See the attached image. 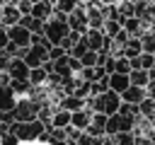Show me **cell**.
Here are the masks:
<instances>
[{
	"instance_id": "obj_1",
	"label": "cell",
	"mask_w": 155,
	"mask_h": 145,
	"mask_svg": "<svg viewBox=\"0 0 155 145\" xmlns=\"http://www.w3.org/2000/svg\"><path fill=\"white\" fill-rule=\"evenodd\" d=\"M85 106H87V109H92L94 114L111 116V114H116V111H119V106H121V94H116V92L107 89V92H102V94L87 97V99H85Z\"/></svg>"
},
{
	"instance_id": "obj_2",
	"label": "cell",
	"mask_w": 155,
	"mask_h": 145,
	"mask_svg": "<svg viewBox=\"0 0 155 145\" xmlns=\"http://www.w3.org/2000/svg\"><path fill=\"white\" fill-rule=\"evenodd\" d=\"M41 104H44V102H36V99H31V97H22V99H17V104H15V109H12L10 114H12V118H15L17 123L34 121V118L39 116Z\"/></svg>"
},
{
	"instance_id": "obj_3",
	"label": "cell",
	"mask_w": 155,
	"mask_h": 145,
	"mask_svg": "<svg viewBox=\"0 0 155 145\" xmlns=\"http://www.w3.org/2000/svg\"><path fill=\"white\" fill-rule=\"evenodd\" d=\"M44 123L39 121V118H34V121H24V123H15V128H12V133L17 135V140L24 145V143H36L39 140V135L44 133Z\"/></svg>"
},
{
	"instance_id": "obj_4",
	"label": "cell",
	"mask_w": 155,
	"mask_h": 145,
	"mask_svg": "<svg viewBox=\"0 0 155 145\" xmlns=\"http://www.w3.org/2000/svg\"><path fill=\"white\" fill-rule=\"evenodd\" d=\"M48 48H51V44H31L29 48H24L22 60L29 65V70L31 68H41L48 60Z\"/></svg>"
},
{
	"instance_id": "obj_5",
	"label": "cell",
	"mask_w": 155,
	"mask_h": 145,
	"mask_svg": "<svg viewBox=\"0 0 155 145\" xmlns=\"http://www.w3.org/2000/svg\"><path fill=\"white\" fill-rule=\"evenodd\" d=\"M7 39H10V44H12L15 48H19V51H24V48L31 46V31L24 29L22 24H12V27H7Z\"/></svg>"
},
{
	"instance_id": "obj_6",
	"label": "cell",
	"mask_w": 155,
	"mask_h": 145,
	"mask_svg": "<svg viewBox=\"0 0 155 145\" xmlns=\"http://www.w3.org/2000/svg\"><path fill=\"white\" fill-rule=\"evenodd\" d=\"M68 27H70V31H78V34H85L90 29L87 27V14H85V5H78L68 14Z\"/></svg>"
},
{
	"instance_id": "obj_7",
	"label": "cell",
	"mask_w": 155,
	"mask_h": 145,
	"mask_svg": "<svg viewBox=\"0 0 155 145\" xmlns=\"http://www.w3.org/2000/svg\"><path fill=\"white\" fill-rule=\"evenodd\" d=\"M5 72L10 80H29V65L22 58H10V65Z\"/></svg>"
},
{
	"instance_id": "obj_8",
	"label": "cell",
	"mask_w": 155,
	"mask_h": 145,
	"mask_svg": "<svg viewBox=\"0 0 155 145\" xmlns=\"http://www.w3.org/2000/svg\"><path fill=\"white\" fill-rule=\"evenodd\" d=\"M17 0H12V2H7V5H2L0 7V24L2 27H12V24H19V10H17V5H15Z\"/></svg>"
},
{
	"instance_id": "obj_9",
	"label": "cell",
	"mask_w": 155,
	"mask_h": 145,
	"mask_svg": "<svg viewBox=\"0 0 155 145\" xmlns=\"http://www.w3.org/2000/svg\"><path fill=\"white\" fill-rule=\"evenodd\" d=\"M82 41L87 44L90 51H102L104 48V31L102 29H87L82 34Z\"/></svg>"
},
{
	"instance_id": "obj_10",
	"label": "cell",
	"mask_w": 155,
	"mask_h": 145,
	"mask_svg": "<svg viewBox=\"0 0 155 145\" xmlns=\"http://www.w3.org/2000/svg\"><path fill=\"white\" fill-rule=\"evenodd\" d=\"M92 114H94V111L87 109V106L80 109V111H73V114H70V126L78 128V130H85V128L90 126V121H92Z\"/></svg>"
},
{
	"instance_id": "obj_11",
	"label": "cell",
	"mask_w": 155,
	"mask_h": 145,
	"mask_svg": "<svg viewBox=\"0 0 155 145\" xmlns=\"http://www.w3.org/2000/svg\"><path fill=\"white\" fill-rule=\"evenodd\" d=\"M145 97H148L145 94V87H136V85H128L121 92V102H126V104H140Z\"/></svg>"
},
{
	"instance_id": "obj_12",
	"label": "cell",
	"mask_w": 155,
	"mask_h": 145,
	"mask_svg": "<svg viewBox=\"0 0 155 145\" xmlns=\"http://www.w3.org/2000/svg\"><path fill=\"white\" fill-rule=\"evenodd\" d=\"M58 109H65V111H80V109H85V99H80V97H75V94H63L61 99H58Z\"/></svg>"
},
{
	"instance_id": "obj_13",
	"label": "cell",
	"mask_w": 155,
	"mask_h": 145,
	"mask_svg": "<svg viewBox=\"0 0 155 145\" xmlns=\"http://www.w3.org/2000/svg\"><path fill=\"white\" fill-rule=\"evenodd\" d=\"M31 17H36V19H41V22H46L51 14H53V2H48V0H41V2H34L31 5V12H29Z\"/></svg>"
},
{
	"instance_id": "obj_14",
	"label": "cell",
	"mask_w": 155,
	"mask_h": 145,
	"mask_svg": "<svg viewBox=\"0 0 155 145\" xmlns=\"http://www.w3.org/2000/svg\"><path fill=\"white\" fill-rule=\"evenodd\" d=\"M143 53V46H140V39L138 36H131L124 46H121V56L124 58H136V56H140Z\"/></svg>"
},
{
	"instance_id": "obj_15",
	"label": "cell",
	"mask_w": 155,
	"mask_h": 145,
	"mask_svg": "<svg viewBox=\"0 0 155 145\" xmlns=\"http://www.w3.org/2000/svg\"><path fill=\"white\" fill-rule=\"evenodd\" d=\"M85 82H97V80H102V77H107V70L102 68V65H94V68H82L80 72H78Z\"/></svg>"
},
{
	"instance_id": "obj_16",
	"label": "cell",
	"mask_w": 155,
	"mask_h": 145,
	"mask_svg": "<svg viewBox=\"0 0 155 145\" xmlns=\"http://www.w3.org/2000/svg\"><path fill=\"white\" fill-rule=\"evenodd\" d=\"M128 85H131V82H128V75H121V72H111V75H109V89H111V92L121 94Z\"/></svg>"
},
{
	"instance_id": "obj_17",
	"label": "cell",
	"mask_w": 155,
	"mask_h": 145,
	"mask_svg": "<svg viewBox=\"0 0 155 145\" xmlns=\"http://www.w3.org/2000/svg\"><path fill=\"white\" fill-rule=\"evenodd\" d=\"M121 27L128 31V36H140V34H143V22H140L138 17H126V19H121Z\"/></svg>"
},
{
	"instance_id": "obj_18",
	"label": "cell",
	"mask_w": 155,
	"mask_h": 145,
	"mask_svg": "<svg viewBox=\"0 0 155 145\" xmlns=\"http://www.w3.org/2000/svg\"><path fill=\"white\" fill-rule=\"evenodd\" d=\"M19 24H22L24 29H29L31 34H41V29H44V22L36 19V17H31V14H22V17H19Z\"/></svg>"
},
{
	"instance_id": "obj_19",
	"label": "cell",
	"mask_w": 155,
	"mask_h": 145,
	"mask_svg": "<svg viewBox=\"0 0 155 145\" xmlns=\"http://www.w3.org/2000/svg\"><path fill=\"white\" fill-rule=\"evenodd\" d=\"M51 126H53V128H68V126H70V111L56 109L53 116H51Z\"/></svg>"
},
{
	"instance_id": "obj_20",
	"label": "cell",
	"mask_w": 155,
	"mask_h": 145,
	"mask_svg": "<svg viewBox=\"0 0 155 145\" xmlns=\"http://www.w3.org/2000/svg\"><path fill=\"white\" fill-rule=\"evenodd\" d=\"M51 63H53V72H56V75H61V77H70V75H73L70 63H68V53H65L63 58H58V60H51Z\"/></svg>"
},
{
	"instance_id": "obj_21",
	"label": "cell",
	"mask_w": 155,
	"mask_h": 145,
	"mask_svg": "<svg viewBox=\"0 0 155 145\" xmlns=\"http://www.w3.org/2000/svg\"><path fill=\"white\" fill-rule=\"evenodd\" d=\"M128 82L136 85V87H148L150 75H148V70H131L128 72Z\"/></svg>"
},
{
	"instance_id": "obj_22",
	"label": "cell",
	"mask_w": 155,
	"mask_h": 145,
	"mask_svg": "<svg viewBox=\"0 0 155 145\" xmlns=\"http://www.w3.org/2000/svg\"><path fill=\"white\" fill-rule=\"evenodd\" d=\"M138 39H140V46H143V51L155 56V29H150V31H143Z\"/></svg>"
},
{
	"instance_id": "obj_23",
	"label": "cell",
	"mask_w": 155,
	"mask_h": 145,
	"mask_svg": "<svg viewBox=\"0 0 155 145\" xmlns=\"http://www.w3.org/2000/svg\"><path fill=\"white\" fill-rule=\"evenodd\" d=\"M102 31H104V36L114 39V36L121 31V22H119V19H104V27H102Z\"/></svg>"
},
{
	"instance_id": "obj_24",
	"label": "cell",
	"mask_w": 155,
	"mask_h": 145,
	"mask_svg": "<svg viewBox=\"0 0 155 145\" xmlns=\"http://www.w3.org/2000/svg\"><path fill=\"white\" fill-rule=\"evenodd\" d=\"M46 77H48V72L44 68H31L29 70V85H46Z\"/></svg>"
},
{
	"instance_id": "obj_25",
	"label": "cell",
	"mask_w": 155,
	"mask_h": 145,
	"mask_svg": "<svg viewBox=\"0 0 155 145\" xmlns=\"http://www.w3.org/2000/svg\"><path fill=\"white\" fill-rule=\"evenodd\" d=\"M29 87H31V85H29V80H10V89H12L17 97H19V94H22V97H27Z\"/></svg>"
},
{
	"instance_id": "obj_26",
	"label": "cell",
	"mask_w": 155,
	"mask_h": 145,
	"mask_svg": "<svg viewBox=\"0 0 155 145\" xmlns=\"http://www.w3.org/2000/svg\"><path fill=\"white\" fill-rule=\"evenodd\" d=\"M78 5H80V0H56V5H53V7H56L58 12H63V14H70Z\"/></svg>"
},
{
	"instance_id": "obj_27",
	"label": "cell",
	"mask_w": 155,
	"mask_h": 145,
	"mask_svg": "<svg viewBox=\"0 0 155 145\" xmlns=\"http://www.w3.org/2000/svg\"><path fill=\"white\" fill-rule=\"evenodd\" d=\"M80 36H82V34H78V31H68V36H65V39L61 41V48H63V51L68 53V51H70V48H73V46H75V44L80 41Z\"/></svg>"
},
{
	"instance_id": "obj_28",
	"label": "cell",
	"mask_w": 155,
	"mask_h": 145,
	"mask_svg": "<svg viewBox=\"0 0 155 145\" xmlns=\"http://www.w3.org/2000/svg\"><path fill=\"white\" fill-rule=\"evenodd\" d=\"M114 140H116V145H136V133H133V130H128V133H116Z\"/></svg>"
},
{
	"instance_id": "obj_29",
	"label": "cell",
	"mask_w": 155,
	"mask_h": 145,
	"mask_svg": "<svg viewBox=\"0 0 155 145\" xmlns=\"http://www.w3.org/2000/svg\"><path fill=\"white\" fill-rule=\"evenodd\" d=\"M80 63H82V68H94L97 65V51H85L80 56Z\"/></svg>"
},
{
	"instance_id": "obj_30",
	"label": "cell",
	"mask_w": 155,
	"mask_h": 145,
	"mask_svg": "<svg viewBox=\"0 0 155 145\" xmlns=\"http://www.w3.org/2000/svg\"><path fill=\"white\" fill-rule=\"evenodd\" d=\"M114 72H121V75H128V72H131V63H128V58H124V56H119V58H116V63H114Z\"/></svg>"
},
{
	"instance_id": "obj_31",
	"label": "cell",
	"mask_w": 155,
	"mask_h": 145,
	"mask_svg": "<svg viewBox=\"0 0 155 145\" xmlns=\"http://www.w3.org/2000/svg\"><path fill=\"white\" fill-rule=\"evenodd\" d=\"M75 145H102V138H94V135H87L85 130L80 133V138L75 140Z\"/></svg>"
},
{
	"instance_id": "obj_32",
	"label": "cell",
	"mask_w": 155,
	"mask_h": 145,
	"mask_svg": "<svg viewBox=\"0 0 155 145\" xmlns=\"http://www.w3.org/2000/svg\"><path fill=\"white\" fill-rule=\"evenodd\" d=\"M0 145H22V143L17 140L15 133H5V135H0Z\"/></svg>"
},
{
	"instance_id": "obj_33",
	"label": "cell",
	"mask_w": 155,
	"mask_h": 145,
	"mask_svg": "<svg viewBox=\"0 0 155 145\" xmlns=\"http://www.w3.org/2000/svg\"><path fill=\"white\" fill-rule=\"evenodd\" d=\"M65 56V51L61 48V46H51L48 48V60H58V58H63Z\"/></svg>"
},
{
	"instance_id": "obj_34",
	"label": "cell",
	"mask_w": 155,
	"mask_h": 145,
	"mask_svg": "<svg viewBox=\"0 0 155 145\" xmlns=\"http://www.w3.org/2000/svg\"><path fill=\"white\" fill-rule=\"evenodd\" d=\"M85 133H87V135H94V138H102V135H104V128H102V126H94V123H90V126L85 128Z\"/></svg>"
},
{
	"instance_id": "obj_35",
	"label": "cell",
	"mask_w": 155,
	"mask_h": 145,
	"mask_svg": "<svg viewBox=\"0 0 155 145\" xmlns=\"http://www.w3.org/2000/svg\"><path fill=\"white\" fill-rule=\"evenodd\" d=\"M10 58H12V56H10L5 48H0V72H5V70H7V65H10Z\"/></svg>"
},
{
	"instance_id": "obj_36",
	"label": "cell",
	"mask_w": 155,
	"mask_h": 145,
	"mask_svg": "<svg viewBox=\"0 0 155 145\" xmlns=\"http://www.w3.org/2000/svg\"><path fill=\"white\" fill-rule=\"evenodd\" d=\"M15 5H17V10H19V14H29V12H31V2H29V0H17Z\"/></svg>"
},
{
	"instance_id": "obj_37",
	"label": "cell",
	"mask_w": 155,
	"mask_h": 145,
	"mask_svg": "<svg viewBox=\"0 0 155 145\" xmlns=\"http://www.w3.org/2000/svg\"><path fill=\"white\" fill-rule=\"evenodd\" d=\"M68 63H70V70H73V75H78V72L82 70V63H80V58H73V56H68Z\"/></svg>"
},
{
	"instance_id": "obj_38",
	"label": "cell",
	"mask_w": 155,
	"mask_h": 145,
	"mask_svg": "<svg viewBox=\"0 0 155 145\" xmlns=\"http://www.w3.org/2000/svg\"><path fill=\"white\" fill-rule=\"evenodd\" d=\"M7 44H10V39H7V27L0 24V48H7Z\"/></svg>"
},
{
	"instance_id": "obj_39",
	"label": "cell",
	"mask_w": 155,
	"mask_h": 145,
	"mask_svg": "<svg viewBox=\"0 0 155 145\" xmlns=\"http://www.w3.org/2000/svg\"><path fill=\"white\" fill-rule=\"evenodd\" d=\"M145 94H148V97H153V99H155V77H153V80H150V82H148V87H145Z\"/></svg>"
},
{
	"instance_id": "obj_40",
	"label": "cell",
	"mask_w": 155,
	"mask_h": 145,
	"mask_svg": "<svg viewBox=\"0 0 155 145\" xmlns=\"http://www.w3.org/2000/svg\"><path fill=\"white\" fill-rule=\"evenodd\" d=\"M102 145H116L114 135H102Z\"/></svg>"
},
{
	"instance_id": "obj_41",
	"label": "cell",
	"mask_w": 155,
	"mask_h": 145,
	"mask_svg": "<svg viewBox=\"0 0 155 145\" xmlns=\"http://www.w3.org/2000/svg\"><path fill=\"white\" fill-rule=\"evenodd\" d=\"M7 2H12V0H0V7H2V5H7Z\"/></svg>"
},
{
	"instance_id": "obj_42",
	"label": "cell",
	"mask_w": 155,
	"mask_h": 145,
	"mask_svg": "<svg viewBox=\"0 0 155 145\" xmlns=\"http://www.w3.org/2000/svg\"><path fill=\"white\" fill-rule=\"evenodd\" d=\"M29 2H31V5H34V2H41V0H29Z\"/></svg>"
},
{
	"instance_id": "obj_43",
	"label": "cell",
	"mask_w": 155,
	"mask_h": 145,
	"mask_svg": "<svg viewBox=\"0 0 155 145\" xmlns=\"http://www.w3.org/2000/svg\"><path fill=\"white\" fill-rule=\"evenodd\" d=\"M153 68H155V65H153Z\"/></svg>"
}]
</instances>
